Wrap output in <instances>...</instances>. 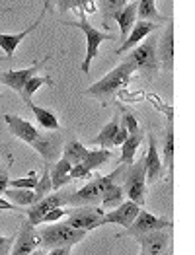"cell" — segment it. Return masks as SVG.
Listing matches in <instances>:
<instances>
[{
	"mask_svg": "<svg viewBox=\"0 0 195 255\" xmlns=\"http://www.w3.org/2000/svg\"><path fill=\"white\" fill-rule=\"evenodd\" d=\"M121 125V117L115 113L111 119H109L108 123L102 127L100 130V134L98 136H94L88 144L90 146H102V148H111L113 146V136H115V132H117V128Z\"/></svg>",
	"mask_w": 195,
	"mask_h": 255,
	"instance_id": "cell-20",
	"label": "cell"
},
{
	"mask_svg": "<svg viewBox=\"0 0 195 255\" xmlns=\"http://www.w3.org/2000/svg\"><path fill=\"white\" fill-rule=\"evenodd\" d=\"M141 211L139 205H135L133 201H125L121 203L119 207L111 209L109 213H104V218H102V226L104 224H117V226H123L125 230L133 224V220L137 218V214Z\"/></svg>",
	"mask_w": 195,
	"mask_h": 255,
	"instance_id": "cell-15",
	"label": "cell"
},
{
	"mask_svg": "<svg viewBox=\"0 0 195 255\" xmlns=\"http://www.w3.org/2000/svg\"><path fill=\"white\" fill-rule=\"evenodd\" d=\"M139 246H141V254L147 255H164V252L170 246V234L168 230H156V232H147V234L135 236Z\"/></svg>",
	"mask_w": 195,
	"mask_h": 255,
	"instance_id": "cell-14",
	"label": "cell"
},
{
	"mask_svg": "<svg viewBox=\"0 0 195 255\" xmlns=\"http://www.w3.org/2000/svg\"><path fill=\"white\" fill-rule=\"evenodd\" d=\"M125 170V164L117 170H113L109 175H94L92 181H88L84 187H80L74 195H68V203L66 205H72V207H96L102 203L106 189H108L111 183H115L117 175H121Z\"/></svg>",
	"mask_w": 195,
	"mask_h": 255,
	"instance_id": "cell-2",
	"label": "cell"
},
{
	"mask_svg": "<svg viewBox=\"0 0 195 255\" xmlns=\"http://www.w3.org/2000/svg\"><path fill=\"white\" fill-rule=\"evenodd\" d=\"M59 10L65 14L68 10H78V12H96L94 0H57Z\"/></svg>",
	"mask_w": 195,
	"mask_h": 255,
	"instance_id": "cell-32",
	"label": "cell"
},
{
	"mask_svg": "<svg viewBox=\"0 0 195 255\" xmlns=\"http://www.w3.org/2000/svg\"><path fill=\"white\" fill-rule=\"evenodd\" d=\"M125 171V183H123V193L129 197L135 205L143 207L147 201V170H145V156L137 162L129 164Z\"/></svg>",
	"mask_w": 195,
	"mask_h": 255,
	"instance_id": "cell-6",
	"label": "cell"
},
{
	"mask_svg": "<svg viewBox=\"0 0 195 255\" xmlns=\"http://www.w3.org/2000/svg\"><path fill=\"white\" fill-rule=\"evenodd\" d=\"M78 14H80V20L78 21H65V23L66 25H72V27H78V29L84 31V37H86V59H84V63H82V66H80V70L88 74L90 63L96 59L100 45H102L104 41H113V39H117V37L111 35V33L102 31V29H96V27L86 20V14H84V12H78Z\"/></svg>",
	"mask_w": 195,
	"mask_h": 255,
	"instance_id": "cell-5",
	"label": "cell"
},
{
	"mask_svg": "<svg viewBox=\"0 0 195 255\" xmlns=\"http://www.w3.org/2000/svg\"><path fill=\"white\" fill-rule=\"evenodd\" d=\"M0 211H22V209H18L16 205H12L8 199H2L0 197Z\"/></svg>",
	"mask_w": 195,
	"mask_h": 255,
	"instance_id": "cell-41",
	"label": "cell"
},
{
	"mask_svg": "<svg viewBox=\"0 0 195 255\" xmlns=\"http://www.w3.org/2000/svg\"><path fill=\"white\" fill-rule=\"evenodd\" d=\"M61 154H63L61 158H65L70 166H76V164H80V162L86 158L88 148L80 140H68L65 146H63V152H61Z\"/></svg>",
	"mask_w": 195,
	"mask_h": 255,
	"instance_id": "cell-27",
	"label": "cell"
},
{
	"mask_svg": "<svg viewBox=\"0 0 195 255\" xmlns=\"http://www.w3.org/2000/svg\"><path fill=\"white\" fill-rule=\"evenodd\" d=\"M145 170H147V183L149 185L156 183L164 173L162 158L158 154V146H156V140L152 134L149 136V152L145 154Z\"/></svg>",
	"mask_w": 195,
	"mask_h": 255,
	"instance_id": "cell-19",
	"label": "cell"
},
{
	"mask_svg": "<svg viewBox=\"0 0 195 255\" xmlns=\"http://www.w3.org/2000/svg\"><path fill=\"white\" fill-rule=\"evenodd\" d=\"M70 170H72V166L66 162L65 158H59V160L53 164V168L49 170L53 191H59V189L65 187L66 183H70Z\"/></svg>",
	"mask_w": 195,
	"mask_h": 255,
	"instance_id": "cell-22",
	"label": "cell"
},
{
	"mask_svg": "<svg viewBox=\"0 0 195 255\" xmlns=\"http://www.w3.org/2000/svg\"><path fill=\"white\" fill-rule=\"evenodd\" d=\"M0 12H2V10H0Z\"/></svg>",
	"mask_w": 195,
	"mask_h": 255,
	"instance_id": "cell-49",
	"label": "cell"
},
{
	"mask_svg": "<svg viewBox=\"0 0 195 255\" xmlns=\"http://www.w3.org/2000/svg\"><path fill=\"white\" fill-rule=\"evenodd\" d=\"M141 255H147V254H141Z\"/></svg>",
	"mask_w": 195,
	"mask_h": 255,
	"instance_id": "cell-47",
	"label": "cell"
},
{
	"mask_svg": "<svg viewBox=\"0 0 195 255\" xmlns=\"http://www.w3.org/2000/svg\"><path fill=\"white\" fill-rule=\"evenodd\" d=\"M133 72H135V66L127 63V61H123V63L117 64L111 72H108L102 80H98L96 84H92L88 90H84V96H92V98H96V100L106 104L109 98H113L121 88H125L129 84Z\"/></svg>",
	"mask_w": 195,
	"mask_h": 255,
	"instance_id": "cell-1",
	"label": "cell"
},
{
	"mask_svg": "<svg viewBox=\"0 0 195 255\" xmlns=\"http://www.w3.org/2000/svg\"><path fill=\"white\" fill-rule=\"evenodd\" d=\"M4 195L16 207H31V205H35V195L29 189H12V187H8L4 191Z\"/></svg>",
	"mask_w": 195,
	"mask_h": 255,
	"instance_id": "cell-28",
	"label": "cell"
},
{
	"mask_svg": "<svg viewBox=\"0 0 195 255\" xmlns=\"http://www.w3.org/2000/svg\"><path fill=\"white\" fill-rule=\"evenodd\" d=\"M137 20L160 23L166 18L156 10V0H139L137 2Z\"/></svg>",
	"mask_w": 195,
	"mask_h": 255,
	"instance_id": "cell-26",
	"label": "cell"
},
{
	"mask_svg": "<svg viewBox=\"0 0 195 255\" xmlns=\"http://www.w3.org/2000/svg\"><path fill=\"white\" fill-rule=\"evenodd\" d=\"M45 6H47V8H49V0H45Z\"/></svg>",
	"mask_w": 195,
	"mask_h": 255,
	"instance_id": "cell-45",
	"label": "cell"
},
{
	"mask_svg": "<svg viewBox=\"0 0 195 255\" xmlns=\"http://www.w3.org/2000/svg\"><path fill=\"white\" fill-rule=\"evenodd\" d=\"M113 20L117 21V25H119V29H121V37L119 39H127V35H129L131 27H133V23L137 21V2H127L115 16H113Z\"/></svg>",
	"mask_w": 195,
	"mask_h": 255,
	"instance_id": "cell-21",
	"label": "cell"
},
{
	"mask_svg": "<svg viewBox=\"0 0 195 255\" xmlns=\"http://www.w3.org/2000/svg\"><path fill=\"white\" fill-rule=\"evenodd\" d=\"M129 0H100V10H102V14H104V18H106V23L109 20H113V16L127 4Z\"/></svg>",
	"mask_w": 195,
	"mask_h": 255,
	"instance_id": "cell-34",
	"label": "cell"
},
{
	"mask_svg": "<svg viewBox=\"0 0 195 255\" xmlns=\"http://www.w3.org/2000/svg\"><path fill=\"white\" fill-rule=\"evenodd\" d=\"M39 248H41V238H39V232L35 230V226H31L27 220L22 222L20 232L14 238L10 255H29Z\"/></svg>",
	"mask_w": 195,
	"mask_h": 255,
	"instance_id": "cell-10",
	"label": "cell"
},
{
	"mask_svg": "<svg viewBox=\"0 0 195 255\" xmlns=\"http://www.w3.org/2000/svg\"><path fill=\"white\" fill-rule=\"evenodd\" d=\"M55 82L49 78V76H39V74H35V76H31L25 84H23V90H22V98L25 104H29L31 102V98H33V94L41 88V86H53Z\"/></svg>",
	"mask_w": 195,
	"mask_h": 255,
	"instance_id": "cell-30",
	"label": "cell"
},
{
	"mask_svg": "<svg viewBox=\"0 0 195 255\" xmlns=\"http://www.w3.org/2000/svg\"><path fill=\"white\" fill-rule=\"evenodd\" d=\"M0 156H6L8 160H12V154L8 150V144H0Z\"/></svg>",
	"mask_w": 195,
	"mask_h": 255,
	"instance_id": "cell-43",
	"label": "cell"
},
{
	"mask_svg": "<svg viewBox=\"0 0 195 255\" xmlns=\"http://www.w3.org/2000/svg\"><path fill=\"white\" fill-rule=\"evenodd\" d=\"M166 255H174V254H172V252H168V254H166Z\"/></svg>",
	"mask_w": 195,
	"mask_h": 255,
	"instance_id": "cell-46",
	"label": "cell"
},
{
	"mask_svg": "<svg viewBox=\"0 0 195 255\" xmlns=\"http://www.w3.org/2000/svg\"><path fill=\"white\" fill-rule=\"evenodd\" d=\"M49 193H53V187H51V175H49V166L45 164L43 173L37 181V185L33 187V195H35V203H39L43 197H47Z\"/></svg>",
	"mask_w": 195,
	"mask_h": 255,
	"instance_id": "cell-33",
	"label": "cell"
},
{
	"mask_svg": "<svg viewBox=\"0 0 195 255\" xmlns=\"http://www.w3.org/2000/svg\"><path fill=\"white\" fill-rule=\"evenodd\" d=\"M39 232L41 238V248L43 250H55V248H72L76 244H80L86 232L82 230H74L68 224H55V226H45Z\"/></svg>",
	"mask_w": 195,
	"mask_h": 255,
	"instance_id": "cell-4",
	"label": "cell"
},
{
	"mask_svg": "<svg viewBox=\"0 0 195 255\" xmlns=\"http://www.w3.org/2000/svg\"><path fill=\"white\" fill-rule=\"evenodd\" d=\"M8 170H10V168H0V195H4V191L10 187V177H8Z\"/></svg>",
	"mask_w": 195,
	"mask_h": 255,
	"instance_id": "cell-40",
	"label": "cell"
},
{
	"mask_svg": "<svg viewBox=\"0 0 195 255\" xmlns=\"http://www.w3.org/2000/svg\"><path fill=\"white\" fill-rule=\"evenodd\" d=\"M0 59H2V57H0Z\"/></svg>",
	"mask_w": 195,
	"mask_h": 255,
	"instance_id": "cell-48",
	"label": "cell"
},
{
	"mask_svg": "<svg viewBox=\"0 0 195 255\" xmlns=\"http://www.w3.org/2000/svg\"><path fill=\"white\" fill-rule=\"evenodd\" d=\"M141 142H143V130L139 128L137 132L129 134L125 138V142L121 144V158H119V162H123L125 166L133 164L135 162V154H137V150L141 146Z\"/></svg>",
	"mask_w": 195,
	"mask_h": 255,
	"instance_id": "cell-23",
	"label": "cell"
},
{
	"mask_svg": "<svg viewBox=\"0 0 195 255\" xmlns=\"http://www.w3.org/2000/svg\"><path fill=\"white\" fill-rule=\"evenodd\" d=\"M127 136H129L127 128L123 127V125H119L117 132H115V136H113V146H121V144L125 142V138H127Z\"/></svg>",
	"mask_w": 195,
	"mask_h": 255,
	"instance_id": "cell-39",
	"label": "cell"
},
{
	"mask_svg": "<svg viewBox=\"0 0 195 255\" xmlns=\"http://www.w3.org/2000/svg\"><path fill=\"white\" fill-rule=\"evenodd\" d=\"M156 57L158 61L164 64V66H172L174 63V25L170 23L166 33L162 35L160 39V51H156Z\"/></svg>",
	"mask_w": 195,
	"mask_h": 255,
	"instance_id": "cell-25",
	"label": "cell"
},
{
	"mask_svg": "<svg viewBox=\"0 0 195 255\" xmlns=\"http://www.w3.org/2000/svg\"><path fill=\"white\" fill-rule=\"evenodd\" d=\"M119 109L123 111V115H119V117H121V125L127 128V132H129V134L137 132V130H139V121H137L135 113L129 111V109H125V107H121V106H119Z\"/></svg>",
	"mask_w": 195,
	"mask_h": 255,
	"instance_id": "cell-36",
	"label": "cell"
},
{
	"mask_svg": "<svg viewBox=\"0 0 195 255\" xmlns=\"http://www.w3.org/2000/svg\"><path fill=\"white\" fill-rule=\"evenodd\" d=\"M27 106H29V109H31V113L35 115V119H37L39 127H43L45 130H59V128H61L57 115H55L51 109H45V107L35 106L33 102H29Z\"/></svg>",
	"mask_w": 195,
	"mask_h": 255,
	"instance_id": "cell-24",
	"label": "cell"
},
{
	"mask_svg": "<svg viewBox=\"0 0 195 255\" xmlns=\"http://www.w3.org/2000/svg\"><path fill=\"white\" fill-rule=\"evenodd\" d=\"M47 61H49V57H45V59H41L39 63L31 64V66H27V68H20V70H6V72L0 76V80H2V84H6L8 88L16 90L18 94H22L23 84H25L31 76H35V74L43 68L45 64H47Z\"/></svg>",
	"mask_w": 195,
	"mask_h": 255,
	"instance_id": "cell-13",
	"label": "cell"
},
{
	"mask_svg": "<svg viewBox=\"0 0 195 255\" xmlns=\"http://www.w3.org/2000/svg\"><path fill=\"white\" fill-rule=\"evenodd\" d=\"M14 238H16V236H10V238L0 236V255H10V252H12V244H14Z\"/></svg>",
	"mask_w": 195,
	"mask_h": 255,
	"instance_id": "cell-38",
	"label": "cell"
},
{
	"mask_svg": "<svg viewBox=\"0 0 195 255\" xmlns=\"http://www.w3.org/2000/svg\"><path fill=\"white\" fill-rule=\"evenodd\" d=\"M102 218H104L102 207H78L76 211L68 213L65 224H68L74 230H82L88 234V232L102 226Z\"/></svg>",
	"mask_w": 195,
	"mask_h": 255,
	"instance_id": "cell-7",
	"label": "cell"
},
{
	"mask_svg": "<svg viewBox=\"0 0 195 255\" xmlns=\"http://www.w3.org/2000/svg\"><path fill=\"white\" fill-rule=\"evenodd\" d=\"M29 255H45V252L43 250H41V248H39V250H35V252H31V254Z\"/></svg>",
	"mask_w": 195,
	"mask_h": 255,
	"instance_id": "cell-44",
	"label": "cell"
},
{
	"mask_svg": "<svg viewBox=\"0 0 195 255\" xmlns=\"http://www.w3.org/2000/svg\"><path fill=\"white\" fill-rule=\"evenodd\" d=\"M37 181H39L37 173L31 170L27 175H25V177L10 179V187H12V189H29V191H33V187L37 185Z\"/></svg>",
	"mask_w": 195,
	"mask_h": 255,
	"instance_id": "cell-35",
	"label": "cell"
},
{
	"mask_svg": "<svg viewBox=\"0 0 195 255\" xmlns=\"http://www.w3.org/2000/svg\"><path fill=\"white\" fill-rule=\"evenodd\" d=\"M164 162L168 166V175L174 173V117L168 115L166 123V140H164Z\"/></svg>",
	"mask_w": 195,
	"mask_h": 255,
	"instance_id": "cell-29",
	"label": "cell"
},
{
	"mask_svg": "<svg viewBox=\"0 0 195 255\" xmlns=\"http://www.w3.org/2000/svg\"><path fill=\"white\" fill-rule=\"evenodd\" d=\"M109 160H111V152L108 148H100V150H88L86 158L72 166L70 170V179H82V177H90L92 171L106 166Z\"/></svg>",
	"mask_w": 195,
	"mask_h": 255,
	"instance_id": "cell-9",
	"label": "cell"
},
{
	"mask_svg": "<svg viewBox=\"0 0 195 255\" xmlns=\"http://www.w3.org/2000/svg\"><path fill=\"white\" fill-rule=\"evenodd\" d=\"M31 148L39 152V156L45 160V164H53L59 160L61 152H63V138L59 132H51V134H39V138L31 144Z\"/></svg>",
	"mask_w": 195,
	"mask_h": 255,
	"instance_id": "cell-12",
	"label": "cell"
},
{
	"mask_svg": "<svg viewBox=\"0 0 195 255\" xmlns=\"http://www.w3.org/2000/svg\"><path fill=\"white\" fill-rule=\"evenodd\" d=\"M70 211H66L63 207H59V209H53V211H49L47 214H43V218H41V222L39 224H45V222H59L61 218H66Z\"/></svg>",
	"mask_w": 195,
	"mask_h": 255,
	"instance_id": "cell-37",
	"label": "cell"
},
{
	"mask_svg": "<svg viewBox=\"0 0 195 255\" xmlns=\"http://www.w3.org/2000/svg\"><path fill=\"white\" fill-rule=\"evenodd\" d=\"M66 203H68V195H66V193H61V191L49 193V195L43 197L39 203H35V205H31L29 209H25L27 222H29L31 226H37V224L41 222L43 214H47L49 211H53V209H59V207H63Z\"/></svg>",
	"mask_w": 195,
	"mask_h": 255,
	"instance_id": "cell-8",
	"label": "cell"
},
{
	"mask_svg": "<svg viewBox=\"0 0 195 255\" xmlns=\"http://www.w3.org/2000/svg\"><path fill=\"white\" fill-rule=\"evenodd\" d=\"M45 12H47V6L43 8V12L39 14V18L33 21L29 27H25L23 31H20V33H0V49L6 53V59H8V61L14 57L16 47H18V45H20V43H22L23 39H25V37H27V35H29V33H31V31H33V29L39 25V23H41V21H43Z\"/></svg>",
	"mask_w": 195,
	"mask_h": 255,
	"instance_id": "cell-18",
	"label": "cell"
},
{
	"mask_svg": "<svg viewBox=\"0 0 195 255\" xmlns=\"http://www.w3.org/2000/svg\"><path fill=\"white\" fill-rule=\"evenodd\" d=\"M123 197H125L123 187L117 185V183H111L106 189L104 199H102V209H115V207H119L123 203Z\"/></svg>",
	"mask_w": 195,
	"mask_h": 255,
	"instance_id": "cell-31",
	"label": "cell"
},
{
	"mask_svg": "<svg viewBox=\"0 0 195 255\" xmlns=\"http://www.w3.org/2000/svg\"><path fill=\"white\" fill-rule=\"evenodd\" d=\"M156 37L149 35L147 39L139 43L135 49H131L129 55L125 57V61L135 66V70H139L145 78L151 80L158 70V57H156Z\"/></svg>",
	"mask_w": 195,
	"mask_h": 255,
	"instance_id": "cell-3",
	"label": "cell"
},
{
	"mask_svg": "<svg viewBox=\"0 0 195 255\" xmlns=\"http://www.w3.org/2000/svg\"><path fill=\"white\" fill-rule=\"evenodd\" d=\"M172 228V222L166 220V218H158L151 214L149 211L141 209L137 218L133 220L129 228H127V234L129 236H141L147 234V232H156V230H170Z\"/></svg>",
	"mask_w": 195,
	"mask_h": 255,
	"instance_id": "cell-11",
	"label": "cell"
},
{
	"mask_svg": "<svg viewBox=\"0 0 195 255\" xmlns=\"http://www.w3.org/2000/svg\"><path fill=\"white\" fill-rule=\"evenodd\" d=\"M47 255H70V248H55Z\"/></svg>",
	"mask_w": 195,
	"mask_h": 255,
	"instance_id": "cell-42",
	"label": "cell"
},
{
	"mask_svg": "<svg viewBox=\"0 0 195 255\" xmlns=\"http://www.w3.org/2000/svg\"><path fill=\"white\" fill-rule=\"evenodd\" d=\"M158 25H160V23L137 20L135 23H133V27H131L127 39L121 43V47L117 49V55H123V53H127V51H131V49H135V47L143 41V39H147L152 31H156V29H158Z\"/></svg>",
	"mask_w": 195,
	"mask_h": 255,
	"instance_id": "cell-17",
	"label": "cell"
},
{
	"mask_svg": "<svg viewBox=\"0 0 195 255\" xmlns=\"http://www.w3.org/2000/svg\"><path fill=\"white\" fill-rule=\"evenodd\" d=\"M4 121H6V125H8V128L12 130V134L14 136H18L20 140H23V142H27L29 146L39 138V130L33 127L29 121H25V119H22V117H18V115H12V113H6L4 115Z\"/></svg>",
	"mask_w": 195,
	"mask_h": 255,
	"instance_id": "cell-16",
	"label": "cell"
}]
</instances>
